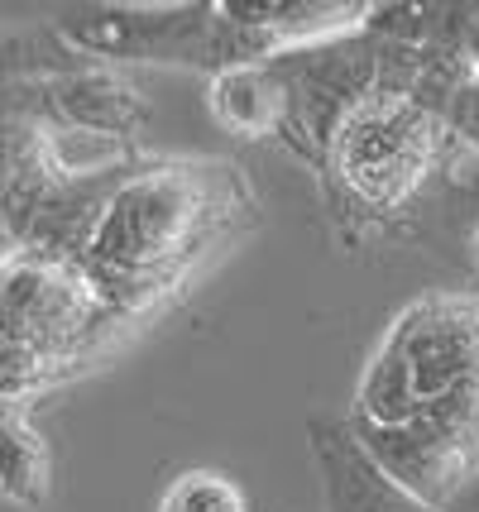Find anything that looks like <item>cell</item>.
Returning a JSON list of instances; mask_svg holds the SVG:
<instances>
[{"instance_id": "cell-4", "label": "cell", "mask_w": 479, "mask_h": 512, "mask_svg": "<svg viewBox=\"0 0 479 512\" xmlns=\"http://www.w3.org/2000/svg\"><path fill=\"white\" fill-rule=\"evenodd\" d=\"M58 34L87 58L206 67L211 77L226 67L278 58L259 29L230 15L226 0L221 5H82L58 20Z\"/></svg>"}, {"instance_id": "cell-8", "label": "cell", "mask_w": 479, "mask_h": 512, "mask_svg": "<svg viewBox=\"0 0 479 512\" xmlns=\"http://www.w3.org/2000/svg\"><path fill=\"white\" fill-rule=\"evenodd\" d=\"M206 106L216 115V125L230 130L235 139H278L283 149H293L307 163V144H302V125H297V101L288 77L278 63H245L226 67L211 77Z\"/></svg>"}, {"instance_id": "cell-1", "label": "cell", "mask_w": 479, "mask_h": 512, "mask_svg": "<svg viewBox=\"0 0 479 512\" xmlns=\"http://www.w3.org/2000/svg\"><path fill=\"white\" fill-rule=\"evenodd\" d=\"M254 211L230 163H154L115 187L77 264L111 312H135L187 278Z\"/></svg>"}, {"instance_id": "cell-9", "label": "cell", "mask_w": 479, "mask_h": 512, "mask_svg": "<svg viewBox=\"0 0 479 512\" xmlns=\"http://www.w3.org/2000/svg\"><path fill=\"white\" fill-rule=\"evenodd\" d=\"M48 115L58 125L72 130H92V134H115V139H130L135 125L144 120V101L130 82H120L106 67H82V72H63V77H48Z\"/></svg>"}, {"instance_id": "cell-12", "label": "cell", "mask_w": 479, "mask_h": 512, "mask_svg": "<svg viewBox=\"0 0 479 512\" xmlns=\"http://www.w3.org/2000/svg\"><path fill=\"white\" fill-rule=\"evenodd\" d=\"M479 67V5H427V39Z\"/></svg>"}, {"instance_id": "cell-11", "label": "cell", "mask_w": 479, "mask_h": 512, "mask_svg": "<svg viewBox=\"0 0 479 512\" xmlns=\"http://www.w3.org/2000/svg\"><path fill=\"white\" fill-rule=\"evenodd\" d=\"M159 512H250V498L221 469H187L168 484Z\"/></svg>"}, {"instance_id": "cell-10", "label": "cell", "mask_w": 479, "mask_h": 512, "mask_svg": "<svg viewBox=\"0 0 479 512\" xmlns=\"http://www.w3.org/2000/svg\"><path fill=\"white\" fill-rule=\"evenodd\" d=\"M0 493L20 508H39L48 498V450L10 407H0Z\"/></svg>"}, {"instance_id": "cell-5", "label": "cell", "mask_w": 479, "mask_h": 512, "mask_svg": "<svg viewBox=\"0 0 479 512\" xmlns=\"http://www.w3.org/2000/svg\"><path fill=\"white\" fill-rule=\"evenodd\" d=\"M355 426L369 455L427 508L446 512L479 474V379L432 398L403 426Z\"/></svg>"}, {"instance_id": "cell-3", "label": "cell", "mask_w": 479, "mask_h": 512, "mask_svg": "<svg viewBox=\"0 0 479 512\" xmlns=\"http://www.w3.org/2000/svg\"><path fill=\"white\" fill-rule=\"evenodd\" d=\"M465 379H479V297H417L369 359L350 422L403 426Z\"/></svg>"}, {"instance_id": "cell-13", "label": "cell", "mask_w": 479, "mask_h": 512, "mask_svg": "<svg viewBox=\"0 0 479 512\" xmlns=\"http://www.w3.org/2000/svg\"><path fill=\"white\" fill-rule=\"evenodd\" d=\"M446 125L460 139L465 154H479V72L465 82V91L456 96V106L446 111Z\"/></svg>"}, {"instance_id": "cell-6", "label": "cell", "mask_w": 479, "mask_h": 512, "mask_svg": "<svg viewBox=\"0 0 479 512\" xmlns=\"http://www.w3.org/2000/svg\"><path fill=\"white\" fill-rule=\"evenodd\" d=\"M274 63L288 77V87H293L307 163L321 173L326 144L336 139V130L379 87V44H374L369 29H360V34L326 39V44L312 48H288V53H278Z\"/></svg>"}, {"instance_id": "cell-14", "label": "cell", "mask_w": 479, "mask_h": 512, "mask_svg": "<svg viewBox=\"0 0 479 512\" xmlns=\"http://www.w3.org/2000/svg\"><path fill=\"white\" fill-rule=\"evenodd\" d=\"M475 254H479V230H475Z\"/></svg>"}, {"instance_id": "cell-2", "label": "cell", "mask_w": 479, "mask_h": 512, "mask_svg": "<svg viewBox=\"0 0 479 512\" xmlns=\"http://www.w3.org/2000/svg\"><path fill=\"white\" fill-rule=\"evenodd\" d=\"M460 158V139L436 111L374 91L326 144L317 178L345 240H369L398 230L427 192L446 187Z\"/></svg>"}, {"instance_id": "cell-7", "label": "cell", "mask_w": 479, "mask_h": 512, "mask_svg": "<svg viewBox=\"0 0 479 512\" xmlns=\"http://www.w3.org/2000/svg\"><path fill=\"white\" fill-rule=\"evenodd\" d=\"M307 446H312V460H317L326 512H436L422 498H412L369 455V446L355 436L350 422L312 417L307 422Z\"/></svg>"}]
</instances>
